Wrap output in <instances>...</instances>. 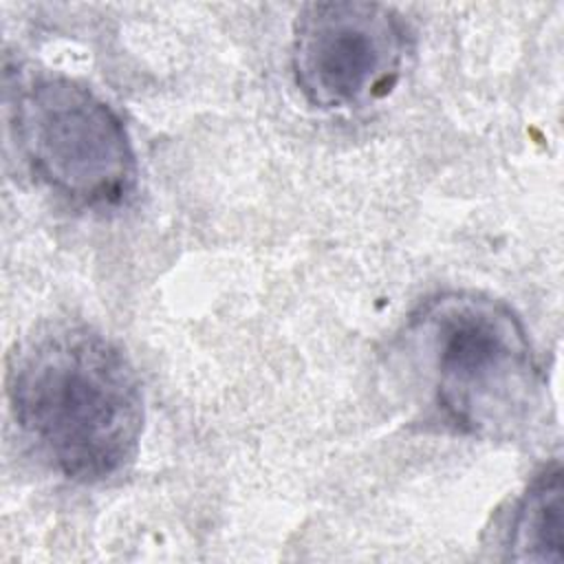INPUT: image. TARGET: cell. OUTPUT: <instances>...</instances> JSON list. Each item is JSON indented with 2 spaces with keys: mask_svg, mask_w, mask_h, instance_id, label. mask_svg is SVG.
Segmentation results:
<instances>
[{
  "mask_svg": "<svg viewBox=\"0 0 564 564\" xmlns=\"http://www.w3.org/2000/svg\"><path fill=\"white\" fill-rule=\"evenodd\" d=\"M7 399L35 452L68 480L104 482L139 452V377L121 348L88 326H48L15 344Z\"/></svg>",
  "mask_w": 564,
  "mask_h": 564,
  "instance_id": "obj_1",
  "label": "cell"
},
{
  "mask_svg": "<svg viewBox=\"0 0 564 564\" xmlns=\"http://www.w3.org/2000/svg\"><path fill=\"white\" fill-rule=\"evenodd\" d=\"M408 368L454 432L513 436L540 401V372L513 308L476 291L425 300L401 335Z\"/></svg>",
  "mask_w": 564,
  "mask_h": 564,
  "instance_id": "obj_2",
  "label": "cell"
},
{
  "mask_svg": "<svg viewBox=\"0 0 564 564\" xmlns=\"http://www.w3.org/2000/svg\"><path fill=\"white\" fill-rule=\"evenodd\" d=\"M11 128L31 172L79 207L121 205L137 185V156L119 115L88 86L57 75L11 90Z\"/></svg>",
  "mask_w": 564,
  "mask_h": 564,
  "instance_id": "obj_3",
  "label": "cell"
},
{
  "mask_svg": "<svg viewBox=\"0 0 564 564\" xmlns=\"http://www.w3.org/2000/svg\"><path fill=\"white\" fill-rule=\"evenodd\" d=\"M408 53V26L386 4L311 2L293 24V77L319 110H350L383 97Z\"/></svg>",
  "mask_w": 564,
  "mask_h": 564,
  "instance_id": "obj_4",
  "label": "cell"
},
{
  "mask_svg": "<svg viewBox=\"0 0 564 564\" xmlns=\"http://www.w3.org/2000/svg\"><path fill=\"white\" fill-rule=\"evenodd\" d=\"M507 551L516 562L564 560V482L557 460L546 465L516 502Z\"/></svg>",
  "mask_w": 564,
  "mask_h": 564,
  "instance_id": "obj_5",
  "label": "cell"
}]
</instances>
